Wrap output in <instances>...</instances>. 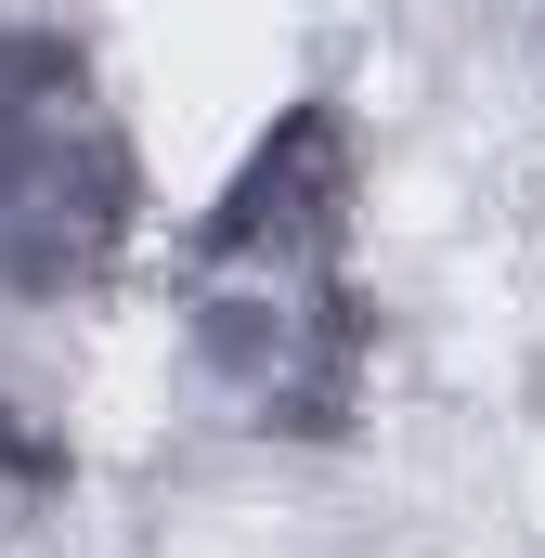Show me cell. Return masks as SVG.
Masks as SVG:
<instances>
[{"instance_id": "cell-2", "label": "cell", "mask_w": 545, "mask_h": 558, "mask_svg": "<svg viewBox=\"0 0 545 558\" xmlns=\"http://www.w3.org/2000/svg\"><path fill=\"white\" fill-rule=\"evenodd\" d=\"M143 247V143L65 26H0V312L105 299Z\"/></svg>"}, {"instance_id": "cell-1", "label": "cell", "mask_w": 545, "mask_h": 558, "mask_svg": "<svg viewBox=\"0 0 545 558\" xmlns=\"http://www.w3.org/2000/svg\"><path fill=\"white\" fill-rule=\"evenodd\" d=\"M364 234V118L299 92L169 260L182 390L247 441H351L377 403V312L351 274Z\"/></svg>"}]
</instances>
